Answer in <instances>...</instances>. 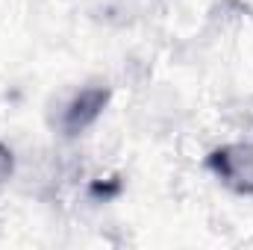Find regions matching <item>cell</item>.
<instances>
[{
	"label": "cell",
	"instance_id": "6da1fadb",
	"mask_svg": "<svg viewBox=\"0 0 253 250\" xmlns=\"http://www.w3.org/2000/svg\"><path fill=\"white\" fill-rule=\"evenodd\" d=\"M109 103H112V85L106 80L83 83L65 91L62 97H56V106L50 109L47 124L53 135H59L62 141H77L103 118Z\"/></svg>",
	"mask_w": 253,
	"mask_h": 250
},
{
	"label": "cell",
	"instance_id": "7a4b0ae2",
	"mask_svg": "<svg viewBox=\"0 0 253 250\" xmlns=\"http://www.w3.org/2000/svg\"><path fill=\"white\" fill-rule=\"evenodd\" d=\"M209 177L236 197H253V141L215 144L203 159Z\"/></svg>",
	"mask_w": 253,
	"mask_h": 250
},
{
	"label": "cell",
	"instance_id": "3957f363",
	"mask_svg": "<svg viewBox=\"0 0 253 250\" xmlns=\"http://www.w3.org/2000/svg\"><path fill=\"white\" fill-rule=\"evenodd\" d=\"M15 174H18V156H15V150L6 141H0V194L9 188Z\"/></svg>",
	"mask_w": 253,
	"mask_h": 250
}]
</instances>
